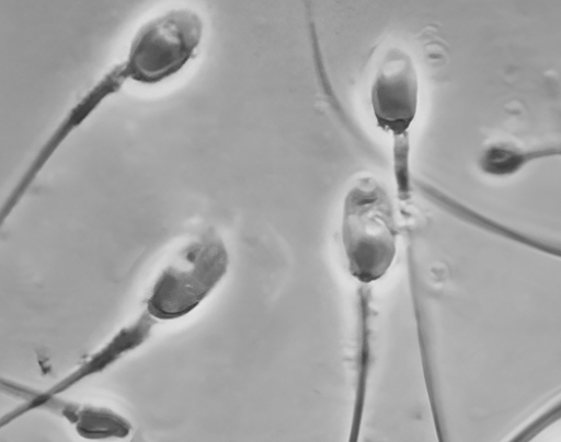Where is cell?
Here are the masks:
<instances>
[{"label":"cell","instance_id":"1","mask_svg":"<svg viewBox=\"0 0 561 442\" xmlns=\"http://www.w3.org/2000/svg\"><path fill=\"white\" fill-rule=\"evenodd\" d=\"M399 226L386 186L358 178L348 190L342 216V244L350 276L362 287L383 280L398 256Z\"/></svg>","mask_w":561,"mask_h":442},{"label":"cell","instance_id":"2","mask_svg":"<svg viewBox=\"0 0 561 442\" xmlns=\"http://www.w3.org/2000/svg\"><path fill=\"white\" fill-rule=\"evenodd\" d=\"M419 79L411 57L391 48L370 86V107L378 127L393 138V163L399 198L410 194V129L417 115Z\"/></svg>","mask_w":561,"mask_h":442},{"label":"cell","instance_id":"3","mask_svg":"<svg viewBox=\"0 0 561 442\" xmlns=\"http://www.w3.org/2000/svg\"><path fill=\"white\" fill-rule=\"evenodd\" d=\"M204 23L190 10L171 11L147 23L135 35L123 77L142 84H157L181 71L195 57Z\"/></svg>","mask_w":561,"mask_h":442},{"label":"cell","instance_id":"4","mask_svg":"<svg viewBox=\"0 0 561 442\" xmlns=\"http://www.w3.org/2000/svg\"><path fill=\"white\" fill-rule=\"evenodd\" d=\"M229 256L221 239L213 233L193 243L157 282L150 313L174 319L194 311L227 274Z\"/></svg>","mask_w":561,"mask_h":442},{"label":"cell","instance_id":"5","mask_svg":"<svg viewBox=\"0 0 561 442\" xmlns=\"http://www.w3.org/2000/svg\"><path fill=\"white\" fill-rule=\"evenodd\" d=\"M126 79L122 74L121 67H115L108 74L102 79L95 88L88 92L83 100L71 111L70 115L62 123L61 127L50 139L48 144L44 146L35 163L24 177V183L20 184L18 193H25L27 184L32 183L44 163L53 155L61 140L76 127H78L93 109H96L106 97L121 90Z\"/></svg>","mask_w":561,"mask_h":442},{"label":"cell","instance_id":"6","mask_svg":"<svg viewBox=\"0 0 561 442\" xmlns=\"http://www.w3.org/2000/svg\"><path fill=\"white\" fill-rule=\"evenodd\" d=\"M78 431L82 437L103 439L110 437H125L129 426L114 415H105L103 411L89 410L79 416Z\"/></svg>","mask_w":561,"mask_h":442}]
</instances>
